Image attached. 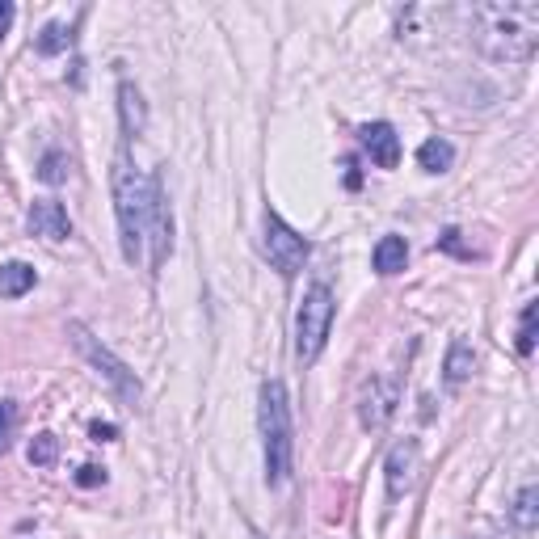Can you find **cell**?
Masks as SVG:
<instances>
[{"label":"cell","instance_id":"cell-1","mask_svg":"<svg viewBox=\"0 0 539 539\" xmlns=\"http://www.w3.org/2000/svg\"><path fill=\"white\" fill-rule=\"evenodd\" d=\"M468 38L493 64H527L539 47L535 0H485L468 9Z\"/></svg>","mask_w":539,"mask_h":539},{"label":"cell","instance_id":"cell-2","mask_svg":"<svg viewBox=\"0 0 539 539\" xmlns=\"http://www.w3.org/2000/svg\"><path fill=\"white\" fill-rule=\"evenodd\" d=\"M161 177H148L127 165V156H118L114 165V211H118V241H123V257L135 266L144 262V245H148V219Z\"/></svg>","mask_w":539,"mask_h":539},{"label":"cell","instance_id":"cell-3","mask_svg":"<svg viewBox=\"0 0 539 539\" xmlns=\"http://www.w3.org/2000/svg\"><path fill=\"white\" fill-rule=\"evenodd\" d=\"M262 447H266V485H283L291 476V401L283 379H270L262 384Z\"/></svg>","mask_w":539,"mask_h":539},{"label":"cell","instance_id":"cell-4","mask_svg":"<svg viewBox=\"0 0 539 539\" xmlns=\"http://www.w3.org/2000/svg\"><path fill=\"white\" fill-rule=\"evenodd\" d=\"M333 291L325 283H316L304 304H299V316H295V354L304 358V363H316L329 342V329H333Z\"/></svg>","mask_w":539,"mask_h":539},{"label":"cell","instance_id":"cell-5","mask_svg":"<svg viewBox=\"0 0 539 539\" xmlns=\"http://www.w3.org/2000/svg\"><path fill=\"white\" fill-rule=\"evenodd\" d=\"M68 337H72L76 354L89 358V363L106 375V384L114 388L118 401H123V405H139V379H135V371L123 363V358H114V354H110L102 342H97V337H93L85 325H76V321L68 325Z\"/></svg>","mask_w":539,"mask_h":539},{"label":"cell","instance_id":"cell-6","mask_svg":"<svg viewBox=\"0 0 539 539\" xmlns=\"http://www.w3.org/2000/svg\"><path fill=\"white\" fill-rule=\"evenodd\" d=\"M262 249L270 257V266L283 274V278H295L308 262V241L299 236L295 228H287L283 219L274 211H266V224H262Z\"/></svg>","mask_w":539,"mask_h":539},{"label":"cell","instance_id":"cell-7","mask_svg":"<svg viewBox=\"0 0 539 539\" xmlns=\"http://www.w3.org/2000/svg\"><path fill=\"white\" fill-rule=\"evenodd\" d=\"M396 405H401V388L388 375H371L358 388V422H363V430H384L392 422Z\"/></svg>","mask_w":539,"mask_h":539},{"label":"cell","instance_id":"cell-8","mask_svg":"<svg viewBox=\"0 0 539 539\" xmlns=\"http://www.w3.org/2000/svg\"><path fill=\"white\" fill-rule=\"evenodd\" d=\"M358 139H363V148L371 152V161L379 169H396V165H401V135H396L392 123H367L363 131H358Z\"/></svg>","mask_w":539,"mask_h":539},{"label":"cell","instance_id":"cell-9","mask_svg":"<svg viewBox=\"0 0 539 539\" xmlns=\"http://www.w3.org/2000/svg\"><path fill=\"white\" fill-rule=\"evenodd\" d=\"M26 228H30V236H43V241H68V236H72V219H68V211L59 203L43 198V203L30 207Z\"/></svg>","mask_w":539,"mask_h":539},{"label":"cell","instance_id":"cell-10","mask_svg":"<svg viewBox=\"0 0 539 539\" xmlns=\"http://www.w3.org/2000/svg\"><path fill=\"white\" fill-rule=\"evenodd\" d=\"M413 476H417V443L405 438L388 455V497H405L413 489Z\"/></svg>","mask_w":539,"mask_h":539},{"label":"cell","instance_id":"cell-11","mask_svg":"<svg viewBox=\"0 0 539 539\" xmlns=\"http://www.w3.org/2000/svg\"><path fill=\"white\" fill-rule=\"evenodd\" d=\"M409 262V245L401 241V236H384V241L375 245V270L379 274H401Z\"/></svg>","mask_w":539,"mask_h":539},{"label":"cell","instance_id":"cell-12","mask_svg":"<svg viewBox=\"0 0 539 539\" xmlns=\"http://www.w3.org/2000/svg\"><path fill=\"white\" fill-rule=\"evenodd\" d=\"M34 283H38L34 266H26V262H9V266H0V295H5V299L26 295Z\"/></svg>","mask_w":539,"mask_h":539},{"label":"cell","instance_id":"cell-13","mask_svg":"<svg viewBox=\"0 0 539 539\" xmlns=\"http://www.w3.org/2000/svg\"><path fill=\"white\" fill-rule=\"evenodd\" d=\"M455 161V148L447 144V139H426L422 148H417V165H422L426 173H447Z\"/></svg>","mask_w":539,"mask_h":539},{"label":"cell","instance_id":"cell-14","mask_svg":"<svg viewBox=\"0 0 539 539\" xmlns=\"http://www.w3.org/2000/svg\"><path fill=\"white\" fill-rule=\"evenodd\" d=\"M472 367H476V354H472V346L468 342H451V350H447V384H464V379L472 375Z\"/></svg>","mask_w":539,"mask_h":539},{"label":"cell","instance_id":"cell-15","mask_svg":"<svg viewBox=\"0 0 539 539\" xmlns=\"http://www.w3.org/2000/svg\"><path fill=\"white\" fill-rule=\"evenodd\" d=\"M118 106H123V127H127V135L144 131V102H139V89H135V85H118Z\"/></svg>","mask_w":539,"mask_h":539},{"label":"cell","instance_id":"cell-16","mask_svg":"<svg viewBox=\"0 0 539 539\" xmlns=\"http://www.w3.org/2000/svg\"><path fill=\"white\" fill-rule=\"evenodd\" d=\"M514 527L518 531H535V523H539V489L535 485H527L523 493L514 497Z\"/></svg>","mask_w":539,"mask_h":539},{"label":"cell","instance_id":"cell-17","mask_svg":"<svg viewBox=\"0 0 539 539\" xmlns=\"http://www.w3.org/2000/svg\"><path fill=\"white\" fill-rule=\"evenodd\" d=\"M34 47H38V55H59V51H68V47H72V26H64V22H47L43 34L34 38Z\"/></svg>","mask_w":539,"mask_h":539},{"label":"cell","instance_id":"cell-18","mask_svg":"<svg viewBox=\"0 0 539 539\" xmlns=\"http://www.w3.org/2000/svg\"><path fill=\"white\" fill-rule=\"evenodd\" d=\"M38 182H47V186L68 182V156L64 152H47L43 165H38Z\"/></svg>","mask_w":539,"mask_h":539},{"label":"cell","instance_id":"cell-19","mask_svg":"<svg viewBox=\"0 0 539 539\" xmlns=\"http://www.w3.org/2000/svg\"><path fill=\"white\" fill-rule=\"evenodd\" d=\"M26 455H30V464H34V468H51V464H55V455H59V438H55V434H38Z\"/></svg>","mask_w":539,"mask_h":539},{"label":"cell","instance_id":"cell-20","mask_svg":"<svg viewBox=\"0 0 539 539\" xmlns=\"http://www.w3.org/2000/svg\"><path fill=\"white\" fill-rule=\"evenodd\" d=\"M13 430H17V405L13 401H0V455L9 451Z\"/></svg>","mask_w":539,"mask_h":539},{"label":"cell","instance_id":"cell-21","mask_svg":"<svg viewBox=\"0 0 539 539\" xmlns=\"http://www.w3.org/2000/svg\"><path fill=\"white\" fill-rule=\"evenodd\" d=\"M535 350V304L523 308V329H518V354Z\"/></svg>","mask_w":539,"mask_h":539},{"label":"cell","instance_id":"cell-22","mask_svg":"<svg viewBox=\"0 0 539 539\" xmlns=\"http://www.w3.org/2000/svg\"><path fill=\"white\" fill-rule=\"evenodd\" d=\"M106 481V468H81V476H76V485H85V489H93V485H102Z\"/></svg>","mask_w":539,"mask_h":539},{"label":"cell","instance_id":"cell-23","mask_svg":"<svg viewBox=\"0 0 539 539\" xmlns=\"http://www.w3.org/2000/svg\"><path fill=\"white\" fill-rule=\"evenodd\" d=\"M13 17H17V9L9 5V0H0V38H5V34L13 30Z\"/></svg>","mask_w":539,"mask_h":539},{"label":"cell","instance_id":"cell-24","mask_svg":"<svg viewBox=\"0 0 539 539\" xmlns=\"http://www.w3.org/2000/svg\"><path fill=\"white\" fill-rule=\"evenodd\" d=\"M438 245H443V249H451V253H459V257H472L464 245H459V232H455V228H451V232H447V236H443V241H438Z\"/></svg>","mask_w":539,"mask_h":539},{"label":"cell","instance_id":"cell-25","mask_svg":"<svg viewBox=\"0 0 539 539\" xmlns=\"http://www.w3.org/2000/svg\"><path fill=\"white\" fill-rule=\"evenodd\" d=\"M89 434L97 438V443H110V438H114L118 430H114V426H102V422H93V426H89Z\"/></svg>","mask_w":539,"mask_h":539},{"label":"cell","instance_id":"cell-26","mask_svg":"<svg viewBox=\"0 0 539 539\" xmlns=\"http://www.w3.org/2000/svg\"><path fill=\"white\" fill-rule=\"evenodd\" d=\"M489 539H502V535H489Z\"/></svg>","mask_w":539,"mask_h":539}]
</instances>
